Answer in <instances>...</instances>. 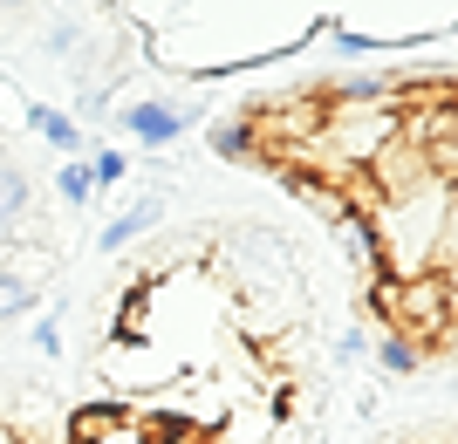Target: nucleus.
I'll return each instance as SVG.
<instances>
[{"mask_svg": "<svg viewBox=\"0 0 458 444\" xmlns=\"http://www.w3.org/2000/svg\"><path fill=\"white\" fill-rule=\"evenodd\" d=\"M369 239H377V281H418V273H452L458 260V178H431L403 198L369 205Z\"/></svg>", "mask_w": 458, "mask_h": 444, "instance_id": "1", "label": "nucleus"}, {"mask_svg": "<svg viewBox=\"0 0 458 444\" xmlns=\"http://www.w3.org/2000/svg\"><path fill=\"white\" fill-rule=\"evenodd\" d=\"M69 444H157V431L123 397H110V404H82L69 417Z\"/></svg>", "mask_w": 458, "mask_h": 444, "instance_id": "2", "label": "nucleus"}, {"mask_svg": "<svg viewBox=\"0 0 458 444\" xmlns=\"http://www.w3.org/2000/svg\"><path fill=\"white\" fill-rule=\"evenodd\" d=\"M116 123H123V137H137L144 151H165V144H178V137H185L199 116L178 110V103H165V96H137L131 110L116 116Z\"/></svg>", "mask_w": 458, "mask_h": 444, "instance_id": "3", "label": "nucleus"}, {"mask_svg": "<svg viewBox=\"0 0 458 444\" xmlns=\"http://www.w3.org/2000/svg\"><path fill=\"white\" fill-rule=\"evenodd\" d=\"M157 226H165V192H144V198H131L116 219L96 226V253H131L137 239H151Z\"/></svg>", "mask_w": 458, "mask_h": 444, "instance_id": "4", "label": "nucleus"}, {"mask_svg": "<svg viewBox=\"0 0 458 444\" xmlns=\"http://www.w3.org/2000/svg\"><path fill=\"white\" fill-rule=\"evenodd\" d=\"M328 239L343 247V260H349L356 273H377V239H369V219H363V213H343L335 226H328Z\"/></svg>", "mask_w": 458, "mask_h": 444, "instance_id": "5", "label": "nucleus"}, {"mask_svg": "<svg viewBox=\"0 0 458 444\" xmlns=\"http://www.w3.org/2000/svg\"><path fill=\"white\" fill-rule=\"evenodd\" d=\"M28 130L48 144V151H62V157H76L82 151V130H76V116H62V110H48V103H28Z\"/></svg>", "mask_w": 458, "mask_h": 444, "instance_id": "6", "label": "nucleus"}, {"mask_svg": "<svg viewBox=\"0 0 458 444\" xmlns=\"http://www.w3.org/2000/svg\"><path fill=\"white\" fill-rule=\"evenodd\" d=\"M28 198H35L28 172H21L14 157H0V232H14L21 219H28Z\"/></svg>", "mask_w": 458, "mask_h": 444, "instance_id": "7", "label": "nucleus"}, {"mask_svg": "<svg viewBox=\"0 0 458 444\" xmlns=\"http://www.w3.org/2000/svg\"><path fill=\"white\" fill-rule=\"evenodd\" d=\"M369 363L383 369V376H418L424 369V356L411 342H403V335H369Z\"/></svg>", "mask_w": 458, "mask_h": 444, "instance_id": "8", "label": "nucleus"}, {"mask_svg": "<svg viewBox=\"0 0 458 444\" xmlns=\"http://www.w3.org/2000/svg\"><path fill=\"white\" fill-rule=\"evenodd\" d=\"M82 172H89V192H116V185L131 178V151H116V144H96V157H82Z\"/></svg>", "mask_w": 458, "mask_h": 444, "instance_id": "9", "label": "nucleus"}, {"mask_svg": "<svg viewBox=\"0 0 458 444\" xmlns=\"http://www.w3.org/2000/svg\"><path fill=\"white\" fill-rule=\"evenodd\" d=\"M35 301H41V288L28 281V273L0 267V322H21V314H35Z\"/></svg>", "mask_w": 458, "mask_h": 444, "instance_id": "10", "label": "nucleus"}, {"mask_svg": "<svg viewBox=\"0 0 458 444\" xmlns=\"http://www.w3.org/2000/svg\"><path fill=\"white\" fill-rule=\"evenodd\" d=\"M212 151L233 157V164H247V157H253V130L240 123V116H233V123H219V130H212Z\"/></svg>", "mask_w": 458, "mask_h": 444, "instance_id": "11", "label": "nucleus"}, {"mask_svg": "<svg viewBox=\"0 0 458 444\" xmlns=\"http://www.w3.org/2000/svg\"><path fill=\"white\" fill-rule=\"evenodd\" d=\"M55 192H62V205H89V172H82V157H69V164H62L55 172Z\"/></svg>", "mask_w": 458, "mask_h": 444, "instance_id": "12", "label": "nucleus"}, {"mask_svg": "<svg viewBox=\"0 0 458 444\" xmlns=\"http://www.w3.org/2000/svg\"><path fill=\"white\" fill-rule=\"evenodd\" d=\"M328 356H335V363H363V356H369V329H335Z\"/></svg>", "mask_w": 458, "mask_h": 444, "instance_id": "13", "label": "nucleus"}, {"mask_svg": "<svg viewBox=\"0 0 458 444\" xmlns=\"http://www.w3.org/2000/svg\"><path fill=\"white\" fill-rule=\"evenodd\" d=\"M28 342H35L41 356H62V314H41V322H35V335H28Z\"/></svg>", "mask_w": 458, "mask_h": 444, "instance_id": "14", "label": "nucleus"}, {"mask_svg": "<svg viewBox=\"0 0 458 444\" xmlns=\"http://www.w3.org/2000/svg\"><path fill=\"white\" fill-rule=\"evenodd\" d=\"M82 48V28L76 21H55V28H48V55H76Z\"/></svg>", "mask_w": 458, "mask_h": 444, "instance_id": "15", "label": "nucleus"}, {"mask_svg": "<svg viewBox=\"0 0 458 444\" xmlns=\"http://www.w3.org/2000/svg\"><path fill=\"white\" fill-rule=\"evenodd\" d=\"M0 7H7V14H21V7H28V0H0Z\"/></svg>", "mask_w": 458, "mask_h": 444, "instance_id": "16", "label": "nucleus"}]
</instances>
